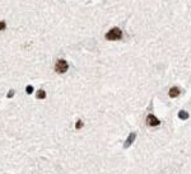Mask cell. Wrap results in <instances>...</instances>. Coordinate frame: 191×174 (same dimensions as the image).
<instances>
[{"mask_svg":"<svg viewBox=\"0 0 191 174\" xmlns=\"http://www.w3.org/2000/svg\"><path fill=\"white\" fill-rule=\"evenodd\" d=\"M178 118L180 120H187L188 118V113L186 111H180L178 112Z\"/></svg>","mask_w":191,"mask_h":174,"instance_id":"7","label":"cell"},{"mask_svg":"<svg viewBox=\"0 0 191 174\" xmlns=\"http://www.w3.org/2000/svg\"><path fill=\"white\" fill-rule=\"evenodd\" d=\"M68 69H69V64H68L66 60L59 59L56 61V64H55V71L57 74H65L68 71Z\"/></svg>","mask_w":191,"mask_h":174,"instance_id":"2","label":"cell"},{"mask_svg":"<svg viewBox=\"0 0 191 174\" xmlns=\"http://www.w3.org/2000/svg\"><path fill=\"white\" fill-rule=\"evenodd\" d=\"M36 97H37V99H45V98H46V92H45L43 89H40V90H37V94H36Z\"/></svg>","mask_w":191,"mask_h":174,"instance_id":"6","label":"cell"},{"mask_svg":"<svg viewBox=\"0 0 191 174\" xmlns=\"http://www.w3.org/2000/svg\"><path fill=\"white\" fill-rule=\"evenodd\" d=\"M82 127H83V121H82V120H78V121L75 122V128H76V130H80Z\"/></svg>","mask_w":191,"mask_h":174,"instance_id":"8","label":"cell"},{"mask_svg":"<svg viewBox=\"0 0 191 174\" xmlns=\"http://www.w3.org/2000/svg\"><path fill=\"white\" fill-rule=\"evenodd\" d=\"M7 97H8V98H12V97H14V90H10V92H8Z\"/></svg>","mask_w":191,"mask_h":174,"instance_id":"11","label":"cell"},{"mask_svg":"<svg viewBox=\"0 0 191 174\" xmlns=\"http://www.w3.org/2000/svg\"><path fill=\"white\" fill-rule=\"evenodd\" d=\"M147 125L150 126V127H156V126H159V125H161V121L156 117L154 114H148V117H147Z\"/></svg>","mask_w":191,"mask_h":174,"instance_id":"3","label":"cell"},{"mask_svg":"<svg viewBox=\"0 0 191 174\" xmlns=\"http://www.w3.org/2000/svg\"><path fill=\"white\" fill-rule=\"evenodd\" d=\"M135 137H136V133H135V132L130 133V135H129V137H127V139H126V141H125V144H124V146L127 149V147H129V146H130L132 142H134V140H135Z\"/></svg>","mask_w":191,"mask_h":174,"instance_id":"5","label":"cell"},{"mask_svg":"<svg viewBox=\"0 0 191 174\" xmlns=\"http://www.w3.org/2000/svg\"><path fill=\"white\" fill-rule=\"evenodd\" d=\"M106 40L107 41H120L121 38H122V31L117 27H115V28H111L106 34Z\"/></svg>","mask_w":191,"mask_h":174,"instance_id":"1","label":"cell"},{"mask_svg":"<svg viewBox=\"0 0 191 174\" xmlns=\"http://www.w3.org/2000/svg\"><path fill=\"white\" fill-rule=\"evenodd\" d=\"M26 93L27 94H32L33 93V86L32 85H27L26 86Z\"/></svg>","mask_w":191,"mask_h":174,"instance_id":"9","label":"cell"},{"mask_svg":"<svg viewBox=\"0 0 191 174\" xmlns=\"http://www.w3.org/2000/svg\"><path fill=\"white\" fill-rule=\"evenodd\" d=\"M7 29V23L4 21H0V31H5Z\"/></svg>","mask_w":191,"mask_h":174,"instance_id":"10","label":"cell"},{"mask_svg":"<svg viewBox=\"0 0 191 174\" xmlns=\"http://www.w3.org/2000/svg\"><path fill=\"white\" fill-rule=\"evenodd\" d=\"M169 97L171 98H176V97H178L180 94H181V89L178 88V86H173V88H171L169 89Z\"/></svg>","mask_w":191,"mask_h":174,"instance_id":"4","label":"cell"}]
</instances>
